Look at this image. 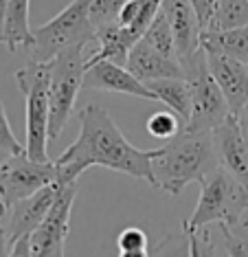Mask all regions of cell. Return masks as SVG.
<instances>
[{"mask_svg":"<svg viewBox=\"0 0 248 257\" xmlns=\"http://www.w3.org/2000/svg\"><path fill=\"white\" fill-rule=\"evenodd\" d=\"M161 9L165 11L171 31H174L178 60L182 62L191 57L200 49V38H202V25H200L191 0H163Z\"/></svg>","mask_w":248,"mask_h":257,"instance_id":"cell-14","label":"cell"},{"mask_svg":"<svg viewBox=\"0 0 248 257\" xmlns=\"http://www.w3.org/2000/svg\"><path fill=\"white\" fill-rule=\"evenodd\" d=\"M189 257H217L215 244L211 239V233L206 231V226L189 233Z\"/></svg>","mask_w":248,"mask_h":257,"instance_id":"cell-26","label":"cell"},{"mask_svg":"<svg viewBox=\"0 0 248 257\" xmlns=\"http://www.w3.org/2000/svg\"><path fill=\"white\" fill-rule=\"evenodd\" d=\"M77 119L79 137L55 161L60 183H75L86 169L105 167L154 185L152 161L161 154V148H134L112 121L110 112L99 103H86L77 112Z\"/></svg>","mask_w":248,"mask_h":257,"instance_id":"cell-1","label":"cell"},{"mask_svg":"<svg viewBox=\"0 0 248 257\" xmlns=\"http://www.w3.org/2000/svg\"><path fill=\"white\" fill-rule=\"evenodd\" d=\"M0 150H5L7 154H22V152H27L25 145L18 143L16 134H14V130H11L7 112H5L3 99H0Z\"/></svg>","mask_w":248,"mask_h":257,"instance_id":"cell-27","label":"cell"},{"mask_svg":"<svg viewBox=\"0 0 248 257\" xmlns=\"http://www.w3.org/2000/svg\"><path fill=\"white\" fill-rule=\"evenodd\" d=\"M119 257H152L150 248H119Z\"/></svg>","mask_w":248,"mask_h":257,"instance_id":"cell-34","label":"cell"},{"mask_svg":"<svg viewBox=\"0 0 248 257\" xmlns=\"http://www.w3.org/2000/svg\"><path fill=\"white\" fill-rule=\"evenodd\" d=\"M126 68L137 75L141 81H145V84L154 79H165V77H185V68H182L180 60L158 53L143 38L132 46Z\"/></svg>","mask_w":248,"mask_h":257,"instance_id":"cell-15","label":"cell"},{"mask_svg":"<svg viewBox=\"0 0 248 257\" xmlns=\"http://www.w3.org/2000/svg\"><path fill=\"white\" fill-rule=\"evenodd\" d=\"M217 167L211 132L182 130L161 145V154L152 161L154 185L167 196H178L189 183H198Z\"/></svg>","mask_w":248,"mask_h":257,"instance_id":"cell-2","label":"cell"},{"mask_svg":"<svg viewBox=\"0 0 248 257\" xmlns=\"http://www.w3.org/2000/svg\"><path fill=\"white\" fill-rule=\"evenodd\" d=\"M248 25V0H215L213 16L204 31H228Z\"/></svg>","mask_w":248,"mask_h":257,"instance_id":"cell-20","label":"cell"},{"mask_svg":"<svg viewBox=\"0 0 248 257\" xmlns=\"http://www.w3.org/2000/svg\"><path fill=\"white\" fill-rule=\"evenodd\" d=\"M220 233H222L224 248H226L228 257H248V242L246 239L237 237L226 224H220Z\"/></svg>","mask_w":248,"mask_h":257,"instance_id":"cell-29","label":"cell"},{"mask_svg":"<svg viewBox=\"0 0 248 257\" xmlns=\"http://www.w3.org/2000/svg\"><path fill=\"white\" fill-rule=\"evenodd\" d=\"M9 257H33L31 255V242H29V235L27 237H20L18 242L11 244Z\"/></svg>","mask_w":248,"mask_h":257,"instance_id":"cell-31","label":"cell"},{"mask_svg":"<svg viewBox=\"0 0 248 257\" xmlns=\"http://www.w3.org/2000/svg\"><path fill=\"white\" fill-rule=\"evenodd\" d=\"M141 38H143L152 49H156L158 53L178 60V53H176V38H174L171 25H169V20H167V16H165L163 9L156 14V18L150 22V27L145 29V33Z\"/></svg>","mask_w":248,"mask_h":257,"instance_id":"cell-22","label":"cell"},{"mask_svg":"<svg viewBox=\"0 0 248 257\" xmlns=\"http://www.w3.org/2000/svg\"><path fill=\"white\" fill-rule=\"evenodd\" d=\"M16 84L25 95L27 154L35 161H49V119H51V62L31 60L16 71Z\"/></svg>","mask_w":248,"mask_h":257,"instance_id":"cell-4","label":"cell"},{"mask_svg":"<svg viewBox=\"0 0 248 257\" xmlns=\"http://www.w3.org/2000/svg\"><path fill=\"white\" fill-rule=\"evenodd\" d=\"M86 44L68 46L51 60V119H49V141H55L75 112L79 90H84L86 73Z\"/></svg>","mask_w":248,"mask_h":257,"instance_id":"cell-7","label":"cell"},{"mask_svg":"<svg viewBox=\"0 0 248 257\" xmlns=\"http://www.w3.org/2000/svg\"><path fill=\"white\" fill-rule=\"evenodd\" d=\"M141 40V36L132 31V29L119 25V22H110V25H103L97 29V40L94 42L99 44V49L94 51L90 57H86V66L101 60H110L114 64H121L126 66L128 55L132 51V46Z\"/></svg>","mask_w":248,"mask_h":257,"instance_id":"cell-16","label":"cell"},{"mask_svg":"<svg viewBox=\"0 0 248 257\" xmlns=\"http://www.w3.org/2000/svg\"><path fill=\"white\" fill-rule=\"evenodd\" d=\"M29 5H31V0H7L0 44L7 46L9 53L33 46V29L29 25Z\"/></svg>","mask_w":248,"mask_h":257,"instance_id":"cell-17","label":"cell"},{"mask_svg":"<svg viewBox=\"0 0 248 257\" xmlns=\"http://www.w3.org/2000/svg\"><path fill=\"white\" fill-rule=\"evenodd\" d=\"M226 226H228V229H231L237 237H241V239H246V242H248V209L239 215L237 220L233 222V224H226Z\"/></svg>","mask_w":248,"mask_h":257,"instance_id":"cell-32","label":"cell"},{"mask_svg":"<svg viewBox=\"0 0 248 257\" xmlns=\"http://www.w3.org/2000/svg\"><path fill=\"white\" fill-rule=\"evenodd\" d=\"M9 242H7V229L0 224V257H9Z\"/></svg>","mask_w":248,"mask_h":257,"instance_id":"cell-35","label":"cell"},{"mask_svg":"<svg viewBox=\"0 0 248 257\" xmlns=\"http://www.w3.org/2000/svg\"><path fill=\"white\" fill-rule=\"evenodd\" d=\"M185 130V121L171 110H161L147 119V132L158 141H169Z\"/></svg>","mask_w":248,"mask_h":257,"instance_id":"cell-23","label":"cell"},{"mask_svg":"<svg viewBox=\"0 0 248 257\" xmlns=\"http://www.w3.org/2000/svg\"><path fill=\"white\" fill-rule=\"evenodd\" d=\"M60 180H55V183L42 187L40 191H35V194L22 198V200L14 202L9 207V222H7V242L9 246L14 242H18L20 237H27L31 235V233L40 226V222L46 218V213H49V209L53 207V202H55L57 194H60L62 189Z\"/></svg>","mask_w":248,"mask_h":257,"instance_id":"cell-10","label":"cell"},{"mask_svg":"<svg viewBox=\"0 0 248 257\" xmlns=\"http://www.w3.org/2000/svg\"><path fill=\"white\" fill-rule=\"evenodd\" d=\"M84 90L119 92V95H132L139 99H147V101H158L154 92L147 88L145 81H141L126 66L110 60L88 64L84 73Z\"/></svg>","mask_w":248,"mask_h":257,"instance_id":"cell-11","label":"cell"},{"mask_svg":"<svg viewBox=\"0 0 248 257\" xmlns=\"http://www.w3.org/2000/svg\"><path fill=\"white\" fill-rule=\"evenodd\" d=\"M206 62L211 75L226 97L231 114H237L248 103V64L222 53H206Z\"/></svg>","mask_w":248,"mask_h":257,"instance_id":"cell-13","label":"cell"},{"mask_svg":"<svg viewBox=\"0 0 248 257\" xmlns=\"http://www.w3.org/2000/svg\"><path fill=\"white\" fill-rule=\"evenodd\" d=\"M191 5H193V9H196L198 20H200V25H202V31H204V29L209 27L211 16H213L215 0H191Z\"/></svg>","mask_w":248,"mask_h":257,"instance_id":"cell-30","label":"cell"},{"mask_svg":"<svg viewBox=\"0 0 248 257\" xmlns=\"http://www.w3.org/2000/svg\"><path fill=\"white\" fill-rule=\"evenodd\" d=\"M75 196H77V183L62 185L53 207L40 226L29 235L33 257H64V246L70 229V213H73Z\"/></svg>","mask_w":248,"mask_h":257,"instance_id":"cell-9","label":"cell"},{"mask_svg":"<svg viewBox=\"0 0 248 257\" xmlns=\"http://www.w3.org/2000/svg\"><path fill=\"white\" fill-rule=\"evenodd\" d=\"M211 139H213L217 167H222L224 172H228L233 178L248 187V145L241 137L237 116L228 114L211 132Z\"/></svg>","mask_w":248,"mask_h":257,"instance_id":"cell-12","label":"cell"},{"mask_svg":"<svg viewBox=\"0 0 248 257\" xmlns=\"http://www.w3.org/2000/svg\"><path fill=\"white\" fill-rule=\"evenodd\" d=\"M235 116H237V123H239L241 137H244V141H246V145H248V103H246V106L241 108Z\"/></svg>","mask_w":248,"mask_h":257,"instance_id":"cell-33","label":"cell"},{"mask_svg":"<svg viewBox=\"0 0 248 257\" xmlns=\"http://www.w3.org/2000/svg\"><path fill=\"white\" fill-rule=\"evenodd\" d=\"M57 180V167L51 161H35L27 152L9 154L0 165V196L7 207L35 194Z\"/></svg>","mask_w":248,"mask_h":257,"instance_id":"cell-8","label":"cell"},{"mask_svg":"<svg viewBox=\"0 0 248 257\" xmlns=\"http://www.w3.org/2000/svg\"><path fill=\"white\" fill-rule=\"evenodd\" d=\"M161 5H163V0H128L116 22L132 29L137 36H143L145 29L150 27V22L161 11Z\"/></svg>","mask_w":248,"mask_h":257,"instance_id":"cell-21","label":"cell"},{"mask_svg":"<svg viewBox=\"0 0 248 257\" xmlns=\"http://www.w3.org/2000/svg\"><path fill=\"white\" fill-rule=\"evenodd\" d=\"M152 257H189V233L185 229L167 233L152 246Z\"/></svg>","mask_w":248,"mask_h":257,"instance_id":"cell-24","label":"cell"},{"mask_svg":"<svg viewBox=\"0 0 248 257\" xmlns=\"http://www.w3.org/2000/svg\"><path fill=\"white\" fill-rule=\"evenodd\" d=\"M128 0H92L90 5V20L94 29L110 25V22H116L121 9L126 7Z\"/></svg>","mask_w":248,"mask_h":257,"instance_id":"cell-25","label":"cell"},{"mask_svg":"<svg viewBox=\"0 0 248 257\" xmlns=\"http://www.w3.org/2000/svg\"><path fill=\"white\" fill-rule=\"evenodd\" d=\"M7 213H9V207H7V204H5L3 196H0V220H3V218H5V215H7Z\"/></svg>","mask_w":248,"mask_h":257,"instance_id":"cell-37","label":"cell"},{"mask_svg":"<svg viewBox=\"0 0 248 257\" xmlns=\"http://www.w3.org/2000/svg\"><path fill=\"white\" fill-rule=\"evenodd\" d=\"M7 156H9V154H7V152H5V150H0V165H3V163H5V161H7Z\"/></svg>","mask_w":248,"mask_h":257,"instance_id":"cell-38","label":"cell"},{"mask_svg":"<svg viewBox=\"0 0 248 257\" xmlns=\"http://www.w3.org/2000/svg\"><path fill=\"white\" fill-rule=\"evenodd\" d=\"M116 248H150L147 233L141 226H128L116 237Z\"/></svg>","mask_w":248,"mask_h":257,"instance_id":"cell-28","label":"cell"},{"mask_svg":"<svg viewBox=\"0 0 248 257\" xmlns=\"http://www.w3.org/2000/svg\"><path fill=\"white\" fill-rule=\"evenodd\" d=\"M185 79L191 88V116H189L185 130L187 132H213L217 125L231 114L228 101L220 90L215 77L211 75L206 51L200 49L191 57L182 60Z\"/></svg>","mask_w":248,"mask_h":257,"instance_id":"cell-6","label":"cell"},{"mask_svg":"<svg viewBox=\"0 0 248 257\" xmlns=\"http://www.w3.org/2000/svg\"><path fill=\"white\" fill-rule=\"evenodd\" d=\"M147 88L156 95L158 101H163L171 112H176L182 121H189L191 116V88L185 77H165L147 81Z\"/></svg>","mask_w":248,"mask_h":257,"instance_id":"cell-18","label":"cell"},{"mask_svg":"<svg viewBox=\"0 0 248 257\" xmlns=\"http://www.w3.org/2000/svg\"><path fill=\"white\" fill-rule=\"evenodd\" d=\"M198 185V204L182 224L187 233L204 229L209 224H233L248 209V187L222 167H215L204 178H200Z\"/></svg>","mask_w":248,"mask_h":257,"instance_id":"cell-3","label":"cell"},{"mask_svg":"<svg viewBox=\"0 0 248 257\" xmlns=\"http://www.w3.org/2000/svg\"><path fill=\"white\" fill-rule=\"evenodd\" d=\"M92 0H73L46 25L33 29L31 60L51 62L68 46L88 44L97 40V29L90 20Z\"/></svg>","mask_w":248,"mask_h":257,"instance_id":"cell-5","label":"cell"},{"mask_svg":"<svg viewBox=\"0 0 248 257\" xmlns=\"http://www.w3.org/2000/svg\"><path fill=\"white\" fill-rule=\"evenodd\" d=\"M200 46L206 53H222L248 64V25L228 31H202Z\"/></svg>","mask_w":248,"mask_h":257,"instance_id":"cell-19","label":"cell"},{"mask_svg":"<svg viewBox=\"0 0 248 257\" xmlns=\"http://www.w3.org/2000/svg\"><path fill=\"white\" fill-rule=\"evenodd\" d=\"M5 11H7V0H0V38H3V25H5Z\"/></svg>","mask_w":248,"mask_h":257,"instance_id":"cell-36","label":"cell"}]
</instances>
